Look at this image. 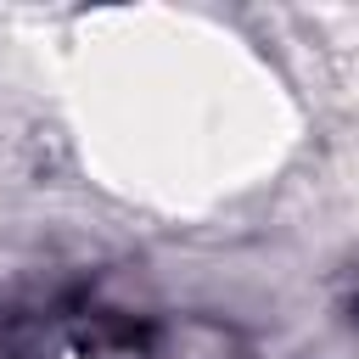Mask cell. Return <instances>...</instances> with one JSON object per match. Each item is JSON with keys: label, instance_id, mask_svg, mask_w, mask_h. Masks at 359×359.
Here are the masks:
<instances>
[{"label": "cell", "instance_id": "1", "mask_svg": "<svg viewBox=\"0 0 359 359\" xmlns=\"http://www.w3.org/2000/svg\"><path fill=\"white\" fill-rule=\"evenodd\" d=\"M79 342L90 359H146V331H135V320H118V314H101Z\"/></svg>", "mask_w": 359, "mask_h": 359}]
</instances>
